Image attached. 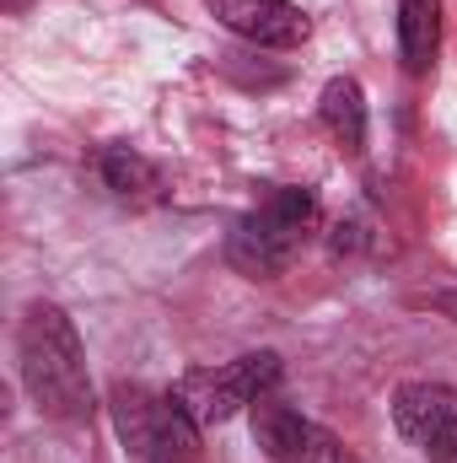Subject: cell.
Wrapping results in <instances>:
<instances>
[{
	"instance_id": "obj_1",
	"label": "cell",
	"mask_w": 457,
	"mask_h": 463,
	"mask_svg": "<svg viewBox=\"0 0 457 463\" xmlns=\"http://www.w3.org/2000/svg\"><path fill=\"white\" fill-rule=\"evenodd\" d=\"M16 372L38 415L49 420H87L92 415V377L87 350L60 302H33L16 329Z\"/></svg>"
},
{
	"instance_id": "obj_2",
	"label": "cell",
	"mask_w": 457,
	"mask_h": 463,
	"mask_svg": "<svg viewBox=\"0 0 457 463\" xmlns=\"http://www.w3.org/2000/svg\"><path fill=\"white\" fill-rule=\"evenodd\" d=\"M318 227V194L312 189H275L264 205H253L227 237V264L247 280H275Z\"/></svg>"
},
{
	"instance_id": "obj_3",
	"label": "cell",
	"mask_w": 457,
	"mask_h": 463,
	"mask_svg": "<svg viewBox=\"0 0 457 463\" xmlns=\"http://www.w3.org/2000/svg\"><path fill=\"white\" fill-rule=\"evenodd\" d=\"M118 442L140 463H194L200 458V420L178 404V393L114 388L108 399Z\"/></svg>"
},
{
	"instance_id": "obj_4",
	"label": "cell",
	"mask_w": 457,
	"mask_h": 463,
	"mask_svg": "<svg viewBox=\"0 0 457 463\" xmlns=\"http://www.w3.org/2000/svg\"><path fill=\"white\" fill-rule=\"evenodd\" d=\"M280 383V355L275 350H247L237 361H221V366H194L178 377V404L200 420V426H221L237 410H253L269 388Z\"/></svg>"
},
{
	"instance_id": "obj_5",
	"label": "cell",
	"mask_w": 457,
	"mask_h": 463,
	"mask_svg": "<svg viewBox=\"0 0 457 463\" xmlns=\"http://www.w3.org/2000/svg\"><path fill=\"white\" fill-rule=\"evenodd\" d=\"M393 426L425 458L452 453L457 448V388H447V383H404L393 393Z\"/></svg>"
},
{
	"instance_id": "obj_6",
	"label": "cell",
	"mask_w": 457,
	"mask_h": 463,
	"mask_svg": "<svg viewBox=\"0 0 457 463\" xmlns=\"http://www.w3.org/2000/svg\"><path fill=\"white\" fill-rule=\"evenodd\" d=\"M205 11L258 49H302L312 38V22L291 0H205Z\"/></svg>"
},
{
	"instance_id": "obj_7",
	"label": "cell",
	"mask_w": 457,
	"mask_h": 463,
	"mask_svg": "<svg viewBox=\"0 0 457 463\" xmlns=\"http://www.w3.org/2000/svg\"><path fill=\"white\" fill-rule=\"evenodd\" d=\"M253 442L264 448L269 463H318L323 448H329V437L302 410H291V404H280L269 393L253 404Z\"/></svg>"
},
{
	"instance_id": "obj_8",
	"label": "cell",
	"mask_w": 457,
	"mask_h": 463,
	"mask_svg": "<svg viewBox=\"0 0 457 463\" xmlns=\"http://www.w3.org/2000/svg\"><path fill=\"white\" fill-rule=\"evenodd\" d=\"M442 49V0H398V54L409 76H425Z\"/></svg>"
},
{
	"instance_id": "obj_9",
	"label": "cell",
	"mask_w": 457,
	"mask_h": 463,
	"mask_svg": "<svg viewBox=\"0 0 457 463\" xmlns=\"http://www.w3.org/2000/svg\"><path fill=\"white\" fill-rule=\"evenodd\" d=\"M318 118H323V129L340 140V151H350V156L366 151V98H360V81L334 76V81L323 87V98H318Z\"/></svg>"
},
{
	"instance_id": "obj_10",
	"label": "cell",
	"mask_w": 457,
	"mask_h": 463,
	"mask_svg": "<svg viewBox=\"0 0 457 463\" xmlns=\"http://www.w3.org/2000/svg\"><path fill=\"white\" fill-rule=\"evenodd\" d=\"M103 184L114 189L118 200H129V205H151V200H162V189H167L162 167L145 162V156L129 151V146H108V151H103Z\"/></svg>"
},
{
	"instance_id": "obj_11",
	"label": "cell",
	"mask_w": 457,
	"mask_h": 463,
	"mask_svg": "<svg viewBox=\"0 0 457 463\" xmlns=\"http://www.w3.org/2000/svg\"><path fill=\"white\" fill-rule=\"evenodd\" d=\"M431 307H436L442 318H452V324H457V286H452V291H436V297H431Z\"/></svg>"
},
{
	"instance_id": "obj_12",
	"label": "cell",
	"mask_w": 457,
	"mask_h": 463,
	"mask_svg": "<svg viewBox=\"0 0 457 463\" xmlns=\"http://www.w3.org/2000/svg\"><path fill=\"white\" fill-rule=\"evenodd\" d=\"M0 5H5V11H22V5H33V0H0Z\"/></svg>"
},
{
	"instance_id": "obj_13",
	"label": "cell",
	"mask_w": 457,
	"mask_h": 463,
	"mask_svg": "<svg viewBox=\"0 0 457 463\" xmlns=\"http://www.w3.org/2000/svg\"><path fill=\"white\" fill-rule=\"evenodd\" d=\"M431 463H457V448H452V453H442V458H431Z\"/></svg>"
},
{
	"instance_id": "obj_14",
	"label": "cell",
	"mask_w": 457,
	"mask_h": 463,
	"mask_svg": "<svg viewBox=\"0 0 457 463\" xmlns=\"http://www.w3.org/2000/svg\"><path fill=\"white\" fill-rule=\"evenodd\" d=\"M334 463H355V458H334Z\"/></svg>"
}]
</instances>
